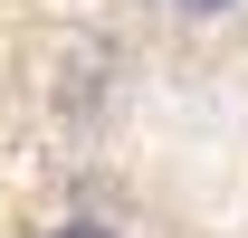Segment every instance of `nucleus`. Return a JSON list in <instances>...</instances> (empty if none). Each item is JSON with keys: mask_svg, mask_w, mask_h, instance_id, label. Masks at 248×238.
I'll use <instances>...</instances> for the list:
<instances>
[{"mask_svg": "<svg viewBox=\"0 0 248 238\" xmlns=\"http://www.w3.org/2000/svg\"><path fill=\"white\" fill-rule=\"evenodd\" d=\"M191 10H229V0H191Z\"/></svg>", "mask_w": 248, "mask_h": 238, "instance_id": "obj_1", "label": "nucleus"}, {"mask_svg": "<svg viewBox=\"0 0 248 238\" xmlns=\"http://www.w3.org/2000/svg\"><path fill=\"white\" fill-rule=\"evenodd\" d=\"M67 238H105V229H67Z\"/></svg>", "mask_w": 248, "mask_h": 238, "instance_id": "obj_2", "label": "nucleus"}]
</instances>
